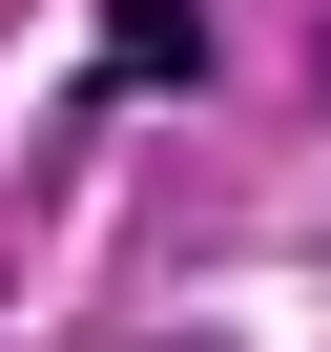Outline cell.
<instances>
[{
	"instance_id": "6da1fadb",
	"label": "cell",
	"mask_w": 331,
	"mask_h": 352,
	"mask_svg": "<svg viewBox=\"0 0 331 352\" xmlns=\"http://www.w3.org/2000/svg\"><path fill=\"white\" fill-rule=\"evenodd\" d=\"M104 83L187 104V83H207V0H104Z\"/></svg>"
}]
</instances>
